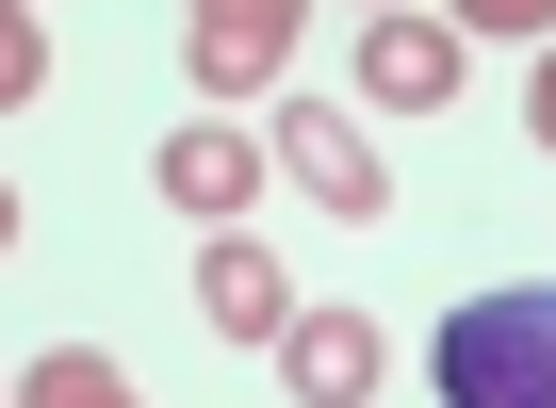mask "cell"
Wrapping results in <instances>:
<instances>
[{
    "label": "cell",
    "mask_w": 556,
    "mask_h": 408,
    "mask_svg": "<svg viewBox=\"0 0 556 408\" xmlns=\"http://www.w3.org/2000/svg\"><path fill=\"white\" fill-rule=\"evenodd\" d=\"M426 392H442V408H556V294H540V278L458 294L442 343H426Z\"/></svg>",
    "instance_id": "cell-1"
},
{
    "label": "cell",
    "mask_w": 556,
    "mask_h": 408,
    "mask_svg": "<svg viewBox=\"0 0 556 408\" xmlns=\"http://www.w3.org/2000/svg\"><path fill=\"white\" fill-rule=\"evenodd\" d=\"M278 180H295L312 213H393V164H377V131L344 115V99H278V148H262Z\"/></svg>",
    "instance_id": "cell-3"
},
{
    "label": "cell",
    "mask_w": 556,
    "mask_h": 408,
    "mask_svg": "<svg viewBox=\"0 0 556 408\" xmlns=\"http://www.w3.org/2000/svg\"><path fill=\"white\" fill-rule=\"evenodd\" d=\"M278 375H295L312 408H361V392L393 375V343H377L361 310H295V327H278Z\"/></svg>",
    "instance_id": "cell-6"
},
{
    "label": "cell",
    "mask_w": 556,
    "mask_h": 408,
    "mask_svg": "<svg viewBox=\"0 0 556 408\" xmlns=\"http://www.w3.org/2000/svg\"><path fill=\"white\" fill-rule=\"evenodd\" d=\"M17 408H148V392H131V375H115L99 343H50V359L17 375Z\"/></svg>",
    "instance_id": "cell-8"
},
{
    "label": "cell",
    "mask_w": 556,
    "mask_h": 408,
    "mask_svg": "<svg viewBox=\"0 0 556 408\" xmlns=\"http://www.w3.org/2000/svg\"><path fill=\"white\" fill-rule=\"evenodd\" d=\"M34 82H50V17H34V0H0V115H17Z\"/></svg>",
    "instance_id": "cell-9"
},
{
    "label": "cell",
    "mask_w": 556,
    "mask_h": 408,
    "mask_svg": "<svg viewBox=\"0 0 556 408\" xmlns=\"http://www.w3.org/2000/svg\"><path fill=\"white\" fill-rule=\"evenodd\" d=\"M523 131H540V164H556V50H540V82H523Z\"/></svg>",
    "instance_id": "cell-11"
},
{
    "label": "cell",
    "mask_w": 556,
    "mask_h": 408,
    "mask_svg": "<svg viewBox=\"0 0 556 408\" xmlns=\"http://www.w3.org/2000/svg\"><path fill=\"white\" fill-rule=\"evenodd\" d=\"M0 245H17V180H0Z\"/></svg>",
    "instance_id": "cell-12"
},
{
    "label": "cell",
    "mask_w": 556,
    "mask_h": 408,
    "mask_svg": "<svg viewBox=\"0 0 556 408\" xmlns=\"http://www.w3.org/2000/svg\"><path fill=\"white\" fill-rule=\"evenodd\" d=\"M361 99L377 115H442L458 99V17H409V0H393V17L361 34Z\"/></svg>",
    "instance_id": "cell-4"
},
{
    "label": "cell",
    "mask_w": 556,
    "mask_h": 408,
    "mask_svg": "<svg viewBox=\"0 0 556 408\" xmlns=\"http://www.w3.org/2000/svg\"><path fill=\"white\" fill-rule=\"evenodd\" d=\"M197 310H213L229 343H278V327H295V294H278V262H262L245 229H213V245H197Z\"/></svg>",
    "instance_id": "cell-7"
},
{
    "label": "cell",
    "mask_w": 556,
    "mask_h": 408,
    "mask_svg": "<svg viewBox=\"0 0 556 408\" xmlns=\"http://www.w3.org/2000/svg\"><path fill=\"white\" fill-rule=\"evenodd\" d=\"M295 34H312V0H197V17H180V82H197L213 115H229V99H278Z\"/></svg>",
    "instance_id": "cell-2"
},
{
    "label": "cell",
    "mask_w": 556,
    "mask_h": 408,
    "mask_svg": "<svg viewBox=\"0 0 556 408\" xmlns=\"http://www.w3.org/2000/svg\"><path fill=\"white\" fill-rule=\"evenodd\" d=\"M377 17H393V0H377Z\"/></svg>",
    "instance_id": "cell-14"
},
{
    "label": "cell",
    "mask_w": 556,
    "mask_h": 408,
    "mask_svg": "<svg viewBox=\"0 0 556 408\" xmlns=\"http://www.w3.org/2000/svg\"><path fill=\"white\" fill-rule=\"evenodd\" d=\"M262 180H278V164H262V131H229V115L164 131V213H213V229H229V213H262Z\"/></svg>",
    "instance_id": "cell-5"
},
{
    "label": "cell",
    "mask_w": 556,
    "mask_h": 408,
    "mask_svg": "<svg viewBox=\"0 0 556 408\" xmlns=\"http://www.w3.org/2000/svg\"><path fill=\"white\" fill-rule=\"evenodd\" d=\"M458 34H507V50H556V0H442Z\"/></svg>",
    "instance_id": "cell-10"
},
{
    "label": "cell",
    "mask_w": 556,
    "mask_h": 408,
    "mask_svg": "<svg viewBox=\"0 0 556 408\" xmlns=\"http://www.w3.org/2000/svg\"><path fill=\"white\" fill-rule=\"evenodd\" d=\"M0 408H17V359H0Z\"/></svg>",
    "instance_id": "cell-13"
}]
</instances>
